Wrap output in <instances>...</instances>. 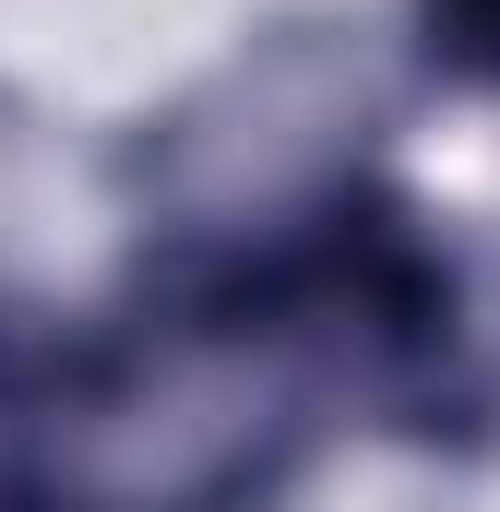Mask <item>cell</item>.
<instances>
[{"label": "cell", "instance_id": "1", "mask_svg": "<svg viewBox=\"0 0 500 512\" xmlns=\"http://www.w3.org/2000/svg\"><path fill=\"white\" fill-rule=\"evenodd\" d=\"M441 24V60H465L477 84H500V0H429Z\"/></svg>", "mask_w": 500, "mask_h": 512}]
</instances>
